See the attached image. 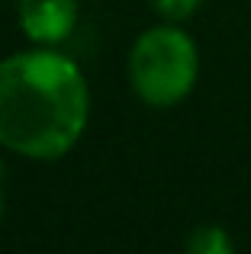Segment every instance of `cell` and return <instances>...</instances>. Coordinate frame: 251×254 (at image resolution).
<instances>
[{"label":"cell","mask_w":251,"mask_h":254,"mask_svg":"<svg viewBox=\"0 0 251 254\" xmlns=\"http://www.w3.org/2000/svg\"><path fill=\"white\" fill-rule=\"evenodd\" d=\"M232 248L235 245L229 238V232L219 229V225H200L187 238V251H193V254H229Z\"/></svg>","instance_id":"obj_4"},{"label":"cell","mask_w":251,"mask_h":254,"mask_svg":"<svg viewBox=\"0 0 251 254\" xmlns=\"http://www.w3.org/2000/svg\"><path fill=\"white\" fill-rule=\"evenodd\" d=\"M19 29L36 45H58L74 32L81 3L77 0H19Z\"/></svg>","instance_id":"obj_3"},{"label":"cell","mask_w":251,"mask_h":254,"mask_svg":"<svg viewBox=\"0 0 251 254\" xmlns=\"http://www.w3.org/2000/svg\"><path fill=\"white\" fill-rule=\"evenodd\" d=\"M151 3H155V13L161 19H168V23H184V19H190L200 10L203 0H151Z\"/></svg>","instance_id":"obj_5"},{"label":"cell","mask_w":251,"mask_h":254,"mask_svg":"<svg viewBox=\"0 0 251 254\" xmlns=\"http://www.w3.org/2000/svg\"><path fill=\"white\" fill-rule=\"evenodd\" d=\"M90 119V87L68 55L52 49L0 58V145L19 158L58 161Z\"/></svg>","instance_id":"obj_1"},{"label":"cell","mask_w":251,"mask_h":254,"mask_svg":"<svg viewBox=\"0 0 251 254\" xmlns=\"http://www.w3.org/2000/svg\"><path fill=\"white\" fill-rule=\"evenodd\" d=\"M200 77V52L190 32L164 23L135 39L129 52V81L138 100L155 110L177 106L190 97Z\"/></svg>","instance_id":"obj_2"},{"label":"cell","mask_w":251,"mask_h":254,"mask_svg":"<svg viewBox=\"0 0 251 254\" xmlns=\"http://www.w3.org/2000/svg\"><path fill=\"white\" fill-rule=\"evenodd\" d=\"M3 177V174H0ZM3 206H6V193H3V180H0V216H3Z\"/></svg>","instance_id":"obj_6"}]
</instances>
